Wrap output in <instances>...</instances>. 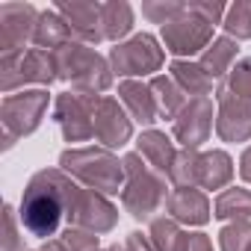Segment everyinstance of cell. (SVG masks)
<instances>
[{
  "mask_svg": "<svg viewBox=\"0 0 251 251\" xmlns=\"http://www.w3.org/2000/svg\"><path fill=\"white\" fill-rule=\"evenodd\" d=\"M21 225L33 236H53L59 222L65 219V198H62V169L39 172L21 198Z\"/></svg>",
  "mask_w": 251,
  "mask_h": 251,
  "instance_id": "1",
  "label": "cell"
},
{
  "mask_svg": "<svg viewBox=\"0 0 251 251\" xmlns=\"http://www.w3.org/2000/svg\"><path fill=\"white\" fill-rule=\"evenodd\" d=\"M59 169L100 195H115L124 189V163H118L109 148H68L59 157Z\"/></svg>",
  "mask_w": 251,
  "mask_h": 251,
  "instance_id": "2",
  "label": "cell"
},
{
  "mask_svg": "<svg viewBox=\"0 0 251 251\" xmlns=\"http://www.w3.org/2000/svg\"><path fill=\"white\" fill-rule=\"evenodd\" d=\"M124 163V189L121 204L133 219H148L169 195H166V175H160L139 151L127 154Z\"/></svg>",
  "mask_w": 251,
  "mask_h": 251,
  "instance_id": "3",
  "label": "cell"
},
{
  "mask_svg": "<svg viewBox=\"0 0 251 251\" xmlns=\"http://www.w3.org/2000/svg\"><path fill=\"white\" fill-rule=\"evenodd\" d=\"M56 56V68H59V80L71 83L74 92L83 95H100L109 89L112 74L106 68V59L100 53H95L92 45H83L77 39H71L68 45H62L59 50H53Z\"/></svg>",
  "mask_w": 251,
  "mask_h": 251,
  "instance_id": "4",
  "label": "cell"
},
{
  "mask_svg": "<svg viewBox=\"0 0 251 251\" xmlns=\"http://www.w3.org/2000/svg\"><path fill=\"white\" fill-rule=\"evenodd\" d=\"M62 198H65V219L68 227H80L89 233H106L115 227V207L95 189H86L71 180V175L62 172Z\"/></svg>",
  "mask_w": 251,
  "mask_h": 251,
  "instance_id": "5",
  "label": "cell"
},
{
  "mask_svg": "<svg viewBox=\"0 0 251 251\" xmlns=\"http://www.w3.org/2000/svg\"><path fill=\"white\" fill-rule=\"evenodd\" d=\"M0 86L9 95L15 86H24V83H39V86H50L56 77H59V68H56V56L53 50H42V48H30L24 53H15V56H0Z\"/></svg>",
  "mask_w": 251,
  "mask_h": 251,
  "instance_id": "6",
  "label": "cell"
},
{
  "mask_svg": "<svg viewBox=\"0 0 251 251\" xmlns=\"http://www.w3.org/2000/svg\"><path fill=\"white\" fill-rule=\"evenodd\" d=\"M48 109V92L45 89H30L21 95H6L0 106L3 118V145H15L18 136H27L39 127V121Z\"/></svg>",
  "mask_w": 251,
  "mask_h": 251,
  "instance_id": "7",
  "label": "cell"
},
{
  "mask_svg": "<svg viewBox=\"0 0 251 251\" xmlns=\"http://www.w3.org/2000/svg\"><path fill=\"white\" fill-rule=\"evenodd\" d=\"M213 27L207 18H201L198 12L183 9V15H177L175 21L163 24V42H166V50L175 53L177 59L180 56H195V53H204L210 45H213Z\"/></svg>",
  "mask_w": 251,
  "mask_h": 251,
  "instance_id": "8",
  "label": "cell"
},
{
  "mask_svg": "<svg viewBox=\"0 0 251 251\" xmlns=\"http://www.w3.org/2000/svg\"><path fill=\"white\" fill-rule=\"evenodd\" d=\"M163 59H166L163 48L148 33H139L130 42L115 45L109 50V62H112V71L118 77H145L151 71H160Z\"/></svg>",
  "mask_w": 251,
  "mask_h": 251,
  "instance_id": "9",
  "label": "cell"
},
{
  "mask_svg": "<svg viewBox=\"0 0 251 251\" xmlns=\"http://www.w3.org/2000/svg\"><path fill=\"white\" fill-rule=\"evenodd\" d=\"M98 95H83V92H62L53 106V118L59 121L65 142H86L95 136L92 124V109H95Z\"/></svg>",
  "mask_w": 251,
  "mask_h": 251,
  "instance_id": "10",
  "label": "cell"
},
{
  "mask_svg": "<svg viewBox=\"0 0 251 251\" xmlns=\"http://www.w3.org/2000/svg\"><path fill=\"white\" fill-rule=\"evenodd\" d=\"M92 124H95V139L103 148H121L133 136V118H127L124 106L115 98H106V95L95 98Z\"/></svg>",
  "mask_w": 251,
  "mask_h": 251,
  "instance_id": "11",
  "label": "cell"
},
{
  "mask_svg": "<svg viewBox=\"0 0 251 251\" xmlns=\"http://www.w3.org/2000/svg\"><path fill=\"white\" fill-rule=\"evenodd\" d=\"M39 12L30 3H3L0 6V56L24 53V45L33 42Z\"/></svg>",
  "mask_w": 251,
  "mask_h": 251,
  "instance_id": "12",
  "label": "cell"
},
{
  "mask_svg": "<svg viewBox=\"0 0 251 251\" xmlns=\"http://www.w3.org/2000/svg\"><path fill=\"white\" fill-rule=\"evenodd\" d=\"M216 103H219L216 133L225 142H245V139H251V100L236 98L227 86H219L216 89Z\"/></svg>",
  "mask_w": 251,
  "mask_h": 251,
  "instance_id": "13",
  "label": "cell"
},
{
  "mask_svg": "<svg viewBox=\"0 0 251 251\" xmlns=\"http://www.w3.org/2000/svg\"><path fill=\"white\" fill-rule=\"evenodd\" d=\"M172 133L183 148H192V151L201 142H207L213 133V100L210 98H192L180 109V115L175 118Z\"/></svg>",
  "mask_w": 251,
  "mask_h": 251,
  "instance_id": "14",
  "label": "cell"
},
{
  "mask_svg": "<svg viewBox=\"0 0 251 251\" xmlns=\"http://www.w3.org/2000/svg\"><path fill=\"white\" fill-rule=\"evenodd\" d=\"M56 12L65 18L71 36L83 45H98L103 42V21H100V6L98 3H59Z\"/></svg>",
  "mask_w": 251,
  "mask_h": 251,
  "instance_id": "15",
  "label": "cell"
},
{
  "mask_svg": "<svg viewBox=\"0 0 251 251\" xmlns=\"http://www.w3.org/2000/svg\"><path fill=\"white\" fill-rule=\"evenodd\" d=\"M166 210L175 222L204 225L210 219V201L201 189H172L166 198Z\"/></svg>",
  "mask_w": 251,
  "mask_h": 251,
  "instance_id": "16",
  "label": "cell"
},
{
  "mask_svg": "<svg viewBox=\"0 0 251 251\" xmlns=\"http://www.w3.org/2000/svg\"><path fill=\"white\" fill-rule=\"evenodd\" d=\"M118 98H121L124 106H127V112H130L133 121H142V124H154L157 121L160 109H157L151 86H142L136 80H121L118 83Z\"/></svg>",
  "mask_w": 251,
  "mask_h": 251,
  "instance_id": "17",
  "label": "cell"
},
{
  "mask_svg": "<svg viewBox=\"0 0 251 251\" xmlns=\"http://www.w3.org/2000/svg\"><path fill=\"white\" fill-rule=\"evenodd\" d=\"M136 148H139V154H142L160 175H169V172H172L177 151H175V145H172V139H169L166 133H160V130H145V133L136 139Z\"/></svg>",
  "mask_w": 251,
  "mask_h": 251,
  "instance_id": "18",
  "label": "cell"
},
{
  "mask_svg": "<svg viewBox=\"0 0 251 251\" xmlns=\"http://www.w3.org/2000/svg\"><path fill=\"white\" fill-rule=\"evenodd\" d=\"M233 180V163L225 151H207L198 160V186L201 189H225Z\"/></svg>",
  "mask_w": 251,
  "mask_h": 251,
  "instance_id": "19",
  "label": "cell"
},
{
  "mask_svg": "<svg viewBox=\"0 0 251 251\" xmlns=\"http://www.w3.org/2000/svg\"><path fill=\"white\" fill-rule=\"evenodd\" d=\"M74 36L65 24V18L56 12V9H48L39 15V24H36V33H33V45L42 48V50H59L62 45H68Z\"/></svg>",
  "mask_w": 251,
  "mask_h": 251,
  "instance_id": "20",
  "label": "cell"
},
{
  "mask_svg": "<svg viewBox=\"0 0 251 251\" xmlns=\"http://www.w3.org/2000/svg\"><path fill=\"white\" fill-rule=\"evenodd\" d=\"M148 86H151V92H154V100H157L160 115L175 121V118L180 115V109L186 106V92L177 86V80H175L172 74H160V77H154Z\"/></svg>",
  "mask_w": 251,
  "mask_h": 251,
  "instance_id": "21",
  "label": "cell"
},
{
  "mask_svg": "<svg viewBox=\"0 0 251 251\" xmlns=\"http://www.w3.org/2000/svg\"><path fill=\"white\" fill-rule=\"evenodd\" d=\"M236 59V42L233 39H227V36H222V39H213V45L201 53V68L210 74V80H219V77H225V74H230V62Z\"/></svg>",
  "mask_w": 251,
  "mask_h": 251,
  "instance_id": "22",
  "label": "cell"
},
{
  "mask_svg": "<svg viewBox=\"0 0 251 251\" xmlns=\"http://www.w3.org/2000/svg\"><path fill=\"white\" fill-rule=\"evenodd\" d=\"M172 77L177 80V86H180L183 92H189V95H195V98H207V95L213 92L210 74H207L201 65H192V62H186V59H175V62H172Z\"/></svg>",
  "mask_w": 251,
  "mask_h": 251,
  "instance_id": "23",
  "label": "cell"
},
{
  "mask_svg": "<svg viewBox=\"0 0 251 251\" xmlns=\"http://www.w3.org/2000/svg\"><path fill=\"white\" fill-rule=\"evenodd\" d=\"M216 219H233V222H251V189H225L216 198L213 207Z\"/></svg>",
  "mask_w": 251,
  "mask_h": 251,
  "instance_id": "24",
  "label": "cell"
},
{
  "mask_svg": "<svg viewBox=\"0 0 251 251\" xmlns=\"http://www.w3.org/2000/svg\"><path fill=\"white\" fill-rule=\"evenodd\" d=\"M100 21H103V36L118 42L133 27V9L127 3H103L100 6Z\"/></svg>",
  "mask_w": 251,
  "mask_h": 251,
  "instance_id": "25",
  "label": "cell"
},
{
  "mask_svg": "<svg viewBox=\"0 0 251 251\" xmlns=\"http://www.w3.org/2000/svg\"><path fill=\"white\" fill-rule=\"evenodd\" d=\"M198 160H201V154L192 151V148L177 151L175 166H172V172H169L175 189H198Z\"/></svg>",
  "mask_w": 251,
  "mask_h": 251,
  "instance_id": "26",
  "label": "cell"
},
{
  "mask_svg": "<svg viewBox=\"0 0 251 251\" xmlns=\"http://www.w3.org/2000/svg\"><path fill=\"white\" fill-rule=\"evenodd\" d=\"M222 27L236 39H251V0H236L233 6H227Z\"/></svg>",
  "mask_w": 251,
  "mask_h": 251,
  "instance_id": "27",
  "label": "cell"
},
{
  "mask_svg": "<svg viewBox=\"0 0 251 251\" xmlns=\"http://www.w3.org/2000/svg\"><path fill=\"white\" fill-rule=\"evenodd\" d=\"M180 233H183V230L177 227V222H175L172 216L154 219V222H151V230H148V236H151V242L157 245V251H175Z\"/></svg>",
  "mask_w": 251,
  "mask_h": 251,
  "instance_id": "28",
  "label": "cell"
},
{
  "mask_svg": "<svg viewBox=\"0 0 251 251\" xmlns=\"http://www.w3.org/2000/svg\"><path fill=\"white\" fill-rule=\"evenodd\" d=\"M222 251H248L251 248V222H230L219 233Z\"/></svg>",
  "mask_w": 251,
  "mask_h": 251,
  "instance_id": "29",
  "label": "cell"
},
{
  "mask_svg": "<svg viewBox=\"0 0 251 251\" xmlns=\"http://www.w3.org/2000/svg\"><path fill=\"white\" fill-rule=\"evenodd\" d=\"M236 98H245V100H251V56H245V59H239L233 68H230V74H227V83H225Z\"/></svg>",
  "mask_w": 251,
  "mask_h": 251,
  "instance_id": "30",
  "label": "cell"
},
{
  "mask_svg": "<svg viewBox=\"0 0 251 251\" xmlns=\"http://www.w3.org/2000/svg\"><path fill=\"white\" fill-rule=\"evenodd\" d=\"M183 9H186V3H145L142 15H148L154 24H169L177 15H183Z\"/></svg>",
  "mask_w": 251,
  "mask_h": 251,
  "instance_id": "31",
  "label": "cell"
},
{
  "mask_svg": "<svg viewBox=\"0 0 251 251\" xmlns=\"http://www.w3.org/2000/svg\"><path fill=\"white\" fill-rule=\"evenodd\" d=\"M62 242L68 251H98V236L89 230H80V227H68L62 233Z\"/></svg>",
  "mask_w": 251,
  "mask_h": 251,
  "instance_id": "32",
  "label": "cell"
},
{
  "mask_svg": "<svg viewBox=\"0 0 251 251\" xmlns=\"http://www.w3.org/2000/svg\"><path fill=\"white\" fill-rule=\"evenodd\" d=\"M175 251H213V242L207 233H180Z\"/></svg>",
  "mask_w": 251,
  "mask_h": 251,
  "instance_id": "33",
  "label": "cell"
},
{
  "mask_svg": "<svg viewBox=\"0 0 251 251\" xmlns=\"http://www.w3.org/2000/svg\"><path fill=\"white\" fill-rule=\"evenodd\" d=\"M124 248H127V251H157V245L151 242V236L139 233V230H133L127 239H124Z\"/></svg>",
  "mask_w": 251,
  "mask_h": 251,
  "instance_id": "34",
  "label": "cell"
},
{
  "mask_svg": "<svg viewBox=\"0 0 251 251\" xmlns=\"http://www.w3.org/2000/svg\"><path fill=\"white\" fill-rule=\"evenodd\" d=\"M3 251H24L21 242H18V230H15V213L12 207H6V245Z\"/></svg>",
  "mask_w": 251,
  "mask_h": 251,
  "instance_id": "35",
  "label": "cell"
},
{
  "mask_svg": "<svg viewBox=\"0 0 251 251\" xmlns=\"http://www.w3.org/2000/svg\"><path fill=\"white\" fill-rule=\"evenodd\" d=\"M239 175H242L245 183H251V145L245 148V154H242V160H239Z\"/></svg>",
  "mask_w": 251,
  "mask_h": 251,
  "instance_id": "36",
  "label": "cell"
},
{
  "mask_svg": "<svg viewBox=\"0 0 251 251\" xmlns=\"http://www.w3.org/2000/svg\"><path fill=\"white\" fill-rule=\"evenodd\" d=\"M42 251H68V248H65V242H62V239H50Z\"/></svg>",
  "mask_w": 251,
  "mask_h": 251,
  "instance_id": "37",
  "label": "cell"
},
{
  "mask_svg": "<svg viewBox=\"0 0 251 251\" xmlns=\"http://www.w3.org/2000/svg\"><path fill=\"white\" fill-rule=\"evenodd\" d=\"M109 251H127V248H124V245H112Z\"/></svg>",
  "mask_w": 251,
  "mask_h": 251,
  "instance_id": "38",
  "label": "cell"
},
{
  "mask_svg": "<svg viewBox=\"0 0 251 251\" xmlns=\"http://www.w3.org/2000/svg\"><path fill=\"white\" fill-rule=\"evenodd\" d=\"M98 251H100V248H98Z\"/></svg>",
  "mask_w": 251,
  "mask_h": 251,
  "instance_id": "39",
  "label": "cell"
},
{
  "mask_svg": "<svg viewBox=\"0 0 251 251\" xmlns=\"http://www.w3.org/2000/svg\"><path fill=\"white\" fill-rule=\"evenodd\" d=\"M24 251H27V248H24Z\"/></svg>",
  "mask_w": 251,
  "mask_h": 251,
  "instance_id": "40",
  "label": "cell"
},
{
  "mask_svg": "<svg viewBox=\"0 0 251 251\" xmlns=\"http://www.w3.org/2000/svg\"><path fill=\"white\" fill-rule=\"evenodd\" d=\"M248 251H251V248H248Z\"/></svg>",
  "mask_w": 251,
  "mask_h": 251,
  "instance_id": "41",
  "label": "cell"
}]
</instances>
